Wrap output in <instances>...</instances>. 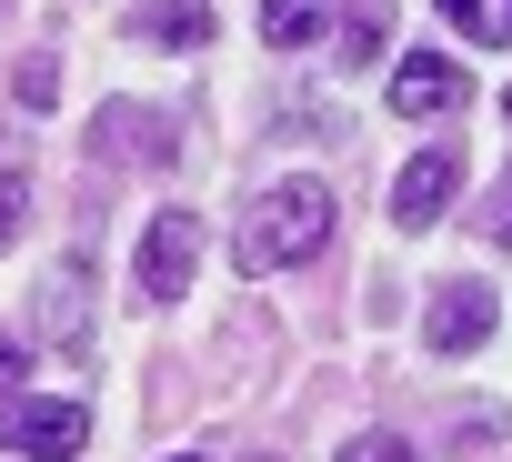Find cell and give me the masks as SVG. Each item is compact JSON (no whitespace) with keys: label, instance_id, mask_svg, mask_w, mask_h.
Returning <instances> with one entry per match:
<instances>
[{"label":"cell","instance_id":"cell-1","mask_svg":"<svg viewBox=\"0 0 512 462\" xmlns=\"http://www.w3.org/2000/svg\"><path fill=\"white\" fill-rule=\"evenodd\" d=\"M322 242H332V191H322V181H272L262 201L241 211V231H231V262H241L251 282H272V272L312 262Z\"/></svg>","mask_w":512,"mask_h":462},{"label":"cell","instance_id":"cell-2","mask_svg":"<svg viewBox=\"0 0 512 462\" xmlns=\"http://www.w3.org/2000/svg\"><path fill=\"white\" fill-rule=\"evenodd\" d=\"M0 452H21V462H81L91 452V412L81 402H51V392H11V402H0Z\"/></svg>","mask_w":512,"mask_h":462},{"label":"cell","instance_id":"cell-3","mask_svg":"<svg viewBox=\"0 0 512 462\" xmlns=\"http://www.w3.org/2000/svg\"><path fill=\"white\" fill-rule=\"evenodd\" d=\"M191 262H201V221H191V211H151L141 262H131V292H141V302H181V292H191Z\"/></svg>","mask_w":512,"mask_h":462},{"label":"cell","instance_id":"cell-4","mask_svg":"<svg viewBox=\"0 0 512 462\" xmlns=\"http://www.w3.org/2000/svg\"><path fill=\"white\" fill-rule=\"evenodd\" d=\"M452 191H462V141H432V151L392 181V221H402V231H432V221L452 211Z\"/></svg>","mask_w":512,"mask_h":462},{"label":"cell","instance_id":"cell-5","mask_svg":"<svg viewBox=\"0 0 512 462\" xmlns=\"http://www.w3.org/2000/svg\"><path fill=\"white\" fill-rule=\"evenodd\" d=\"M382 101H392L402 121H432V111H462V101H472V81H462L442 51H412V61L392 71V91H382Z\"/></svg>","mask_w":512,"mask_h":462},{"label":"cell","instance_id":"cell-6","mask_svg":"<svg viewBox=\"0 0 512 462\" xmlns=\"http://www.w3.org/2000/svg\"><path fill=\"white\" fill-rule=\"evenodd\" d=\"M492 322H502V312H492V292H482V282H442V302L422 312V342H432V352H482V342H492Z\"/></svg>","mask_w":512,"mask_h":462},{"label":"cell","instance_id":"cell-7","mask_svg":"<svg viewBox=\"0 0 512 462\" xmlns=\"http://www.w3.org/2000/svg\"><path fill=\"white\" fill-rule=\"evenodd\" d=\"M131 41H151V51H211V0H131Z\"/></svg>","mask_w":512,"mask_h":462},{"label":"cell","instance_id":"cell-8","mask_svg":"<svg viewBox=\"0 0 512 462\" xmlns=\"http://www.w3.org/2000/svg\"><path fill=\"white\" fill-rule=\"evenodd\" d=\"M181 141H171V121L161 111H141V101H111L101 111V161H171Z\"/></svg>","mask_w":512,"mask_h":462},{"label":"cell","instance_id":"cell-9","mask_svg":"<svg viewBox=\"0 0 512 462\" xmlns=\"http://www.w3.org/2000/svg\"><path fill=\"white\" fill-rule=\"evenodd\" d=\"M41 322H51V332H61L71 352L91 342V262H81V252H71V262H61L51 282H41Z\"/></svg>","mask_w":512,"mask_h":462},{"label":"cell","instance_id":"cell-10","mask_svg":"<svg viewBox=\"0 0 512 462\" xmlns=\"http://www.w3.org/2000/svg\"><path fill=\"white\" fill-rule=\"evenodd\" d=\"M262 41L272 51H322L332 41V0H262Z\"/></svg>","mask_w":512,"mask_h":462},{"label":"cell","instance_id":"cell-11","mask_svg":"<svg viewBox=\"0 0 512 462\" xmlns=\"http://www.w3.org/2000/svg\"><path fill=\"white\" fill-rule=\"evenodd\" d=\"M442 21L482 51H512V0H442Z\"/></svg>","mask_w":512,"mask_h":462},{"label":"cell","instance_id":"cell-12","mask_svg":"<svg viewBox=\"0 0 512 462\" xmlns=\"http://www.w3.org/2000/svg\"><path fill=\"white\" fill-rule=\"evenodd\" d=\"M392 41V0H342V51L332 61H372Z\"/></svg>","mask_w":512,"mask_h":462},{"label":"cell","instance_id":"cell-13","mask_svg":"<svg viewBox=\"0 0 512 462\" xmlns=\"http://www.w3.org/2000/svg\"><path fill=\"white\" fill-rule=\"evenodd\" d=\"M21 221H31V181H21V171H0V252L21 242Z\"/></svg>","mask_w":512,"mask_h":462},{"label":"cell","instance_id":"cell-14","mask_svg":"<svg viewBox=\"0 0 512 462\" xmlns=\"http://www.w3.org/2000/svg\"><path fill=\"white\" fill-rule=\"evenodd\" d=\"M342 462H412V442L402 432H362V442H342Z\"/></svg>","mask_w":512,"mask_h":462},{"label":"cell","instance_id":"cell-15","mask_svg":"<svg viewBox=\"0 0 512 462\" xmlns=\"http://www.w3.org/2000/svg\"><path fill=\"white\" fill-rule=\"evenodd\" d=\"M482 231H492V242H502V252H512V181H502V191H492V211H482Z\"/></svg>","mask_w":512,"mask_h":462},{"label":"cell","instance_id":"cell-16","mask_svg":"<svg viewBox=\"0 0 512 462\" xmlns=\"http://www.w3.org/2000/svg\"><path fill=\"white\" fill-rule=\"evenodd\" d=\"M21 392V342H0V402Z\"/></svg>","mask_w":512,"mask_h":462},{"label":"cell","instance_id":"cell-17","mask_svg":"<svg viewBox=\"0 0 512 462\" xmlns=\"http://www.w3.org/2000/svg\"><path fill=\"white\" fill-rule=\"evenodd\" d=\"M171 462H211V452H171Z\"/></svg>","mask_w":512,"mask_h":462},{"label":"cell","instance_id":"cell-18","mask_svg":"<svg viewBox=\"0 0 512 462\" xmlns=\"http://www.w3.org/2000/svg\"><path fill=\"white\" fill-rule=\"evenodd\" d=\"M502 111H512V91H502Z\"/></svg>","mask_w":512,"mask_h":462},{"label":"cell","instance_id":"cell-19","mask_svg":"<svg viewBox=\"0 0 512 462\" xmlns=\"http://www.w3.org/2000/svg\"><path fill=\"white\" fill-rule=\"evenodd\" d=\"M262 462H272V452H262Z\"/></svg>","mask_w":512,"mask_h":462}]
</instances>
